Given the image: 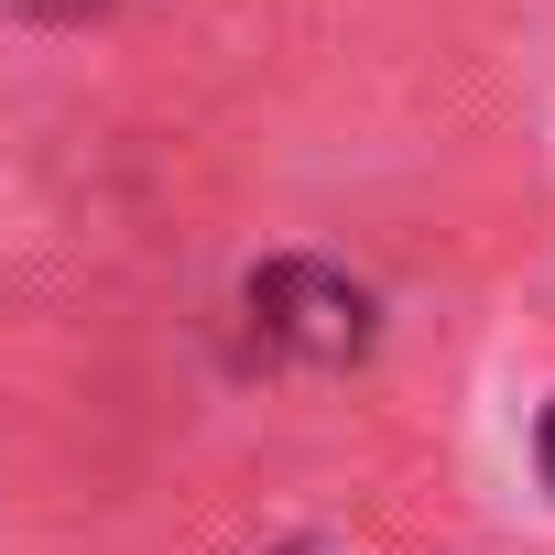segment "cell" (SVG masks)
Listing matches in <instances>:
<instances>
[{
  "label": "cell",
  "mask_w": 555,
  "mask_h": 555,
  "mask_svg": "<svg viewBox=\"0 0 555 555\" xmlns=\"http://www.w3.org/2000/svg\"><path fill=\"white\" fill-rule=\"evenodd\" d=\"M544 479H555V414H544Z\"/></svg>",
  "instance_id": "obj_3"
},
{
  "label": "cell",
  "mask_w": 555,
  "mask_h": 555,
  "mask_svg": "<svg viewBox=\"0 0 555 555\" xmlns=\"http://www.w3.org/2000/svg\"><path fill=\"white\" fill-rule=\"evenodd\" d=\"M250 317L284 338L295 360H360L371 349V295L338 284V272H317V261H272L250 284Z\"/></svg>",
  "instance_id": "obj_1"
},
{
  "label": "cell",
  "mask_w": 555,
  "mask_h": 555,
  "mask_svg": "<svg viewBox=\"0 0 555 555\" xmlns=\"http://www.w3.org/2000/svg\"><path fill=\"white\" fill-rule=\"evenodd\" d=\"M23 12H44V23H77V12H99V0H23Z\"/></svg>",
  "instance_id": "obj_2"
}]
</instances>
